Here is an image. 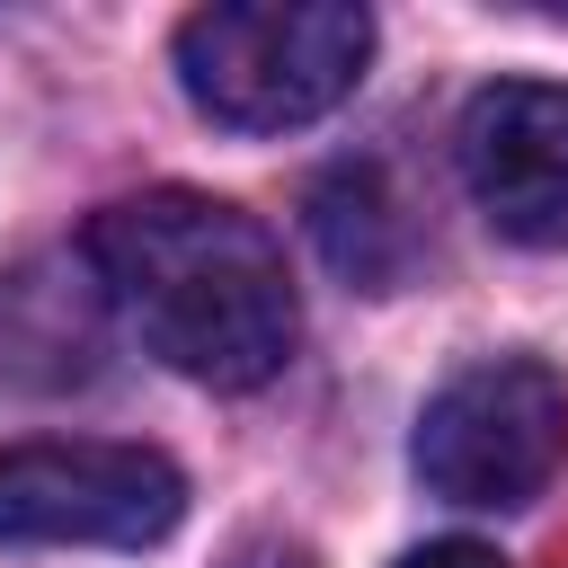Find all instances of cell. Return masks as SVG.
Returning a JSON list of instances; mask_svg holds the SVG:
<instances>
[{
	"instance_id": "obj_1",
	"label": "cell",
	"mask_w": 568,
	"mask_h": 568,
	"mask_svg": "<svg viewBox=\"0 0 568 568\" xmlns=\"http://www.w3.org/2000/svg\"><path fill=\"white\" fill-rule=\"evenodd\" d=\"M80 257L124 311V328L186 382L257 390L302 346V293L284 275L275 231L222 195H124L89 222Z\"/></svg>"
},
{
	"instance_id": "obj_2",
	"label": "cell",
	"mask_w": 568,
	"mask_h": 568,
	"mask_svg": "<svg viewBox=\"0 0 568 568\" xmlns=\"http://www.w3.org/2000/svg\"><path fill=\"white\" fill-rule=\"evenodd\" d=\"M373 18L355 0H222L178 27V89L231 133H293L355 98Z\"/></svg>"
},
{
	"instance_id": "obj_3",
	"label": "cell",
	"mask_w": 568,
	"mask_h": 568,
	"mask_svg": "<svg viewBox=\"0 0 568 568\" xmlns=\"http://www.w3.org/2000/svg\"><path fill=\"white\" fill-rule=\"evenodd\" d=\"M408 462L444 506H532L568 462V382L541 355H479L426 399Z\"/></svg>"
},
{
	"instance_id": "obj_4",
	"label": "cell",
	"mask_w": 568,
	"mask_h": 568,
	"mask_svg": "<svg viewBox=\"0 0 568 568\" xmlns=\"http://www.w3.org/2000/svg\"><path fill=\"white\" fill-rule=\"evenodd\" d=\"M186 515V479L151 444H9L0 453V541H62V550H142L169 541Z\"/></svg>"
},
{
	"instance_id": "obj_5",
	"label": "cell",
	"mask_w": 568,
	"mask_h": 568,
	"mask_svg": "<svg viewBox=\"0 0 568 568\" xmlns=\"http://www.w3.org/2000/svg\"><path fill=\"white\" fill-rule=\"evenodd\" d=\"M462 178L524 248H568V89L497 80L462 106Z\"/></svg>"
},
{
	"instance_id": "obj_6",
	"label": "cell",
	"mask_w": 568,
	"mask_h": 568,
	"mask_svg": "<svg viewBox=\"0 0 568 568\" xmlns=\"http://www.w3.org/2000/svg\"><path fill=\"white\" fill-rule=\"evenodd\" d=\"M311 231H320L328 266L355 275V284H373V293L399 284V266H408V222H399L382 169H328L311 186Z\"/></svg>"
},
{
	"instance_id": "obj_7",
	"label": "cell",
	"mask_w": 568,
	"mask_h": 568,
	"mask_svg": "<svg viewBox=\"0 0 568 568\" xmlns=\"http://www.w3.org/2000/svg\"><path fill=\"white\" fill-rule=\"evenodd\" d=\"M399 568H506V559H497L488 541H462V532H453V541H417Z\"/></svg>"
},
{
	"instance_id": "obj_8",
	"label": "cell",
	"mask_w": 568,
	"mask_h": 568,
	"mask_svg": "<svg viewBox=\"0 0 568 568\" xmlns=\"http://www.w3.org/2000/svg\"><path fill=\"white\" fill-rule=\"evenodd\" d=\"M222 568H311V550H302V541H284V532H248Z\"/></svg>"
}]
</instances>
